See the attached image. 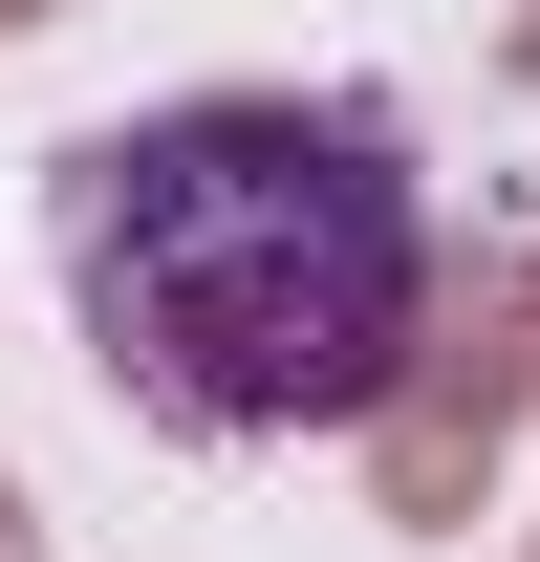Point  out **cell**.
Wrapping results in <instances>:
<instances>
[{
    "label": "cell",
    "mask_w": 540,
    "mask_h": 562,
    "mask_svg": "<svg viewBox=\"0 0 540 562\" xmlns=\"http://www.w3.org/2000/svg\"><path fill=\"white\" fill-rule=\"evenodd\" d=\"M44 281L109 412L195 454L368 432L432 347V173L346 87H173L44 173Z\"/></svg>",
    "instance_id": "1"
}]
</instances>
